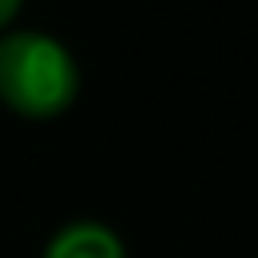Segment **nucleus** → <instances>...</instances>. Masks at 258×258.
I'll return each instance as SVG.
<instances>
[{
    "label": "nucleus",
    "mask_w": 258,
    "mask_h": 258,
    "mask_svg": "<svg viewBox=\"0 0 258 258\" xmlns=\"http://www.w3.org/2000/svg\"><path fill=\"white\" fill-rule=\"evenodd\" d=\"M81 89L73 52L48 32H4L0 36V101L28 121L60 117Z\"/></svg>",
    "instance_id": "obj_1"
},
{
    "label": "nucleus",
    "mask_w": 258,
    "mask_h": 258,
    "mask_svg": "<svg viewBox=\"0 0 258 258\" xmlns=\"http://www.w3.org/2000/svg\"><path fill=\"white\" fill-rule=\"evenodd\" d=\"M44 258H129V254H125V242L117 238V230L85 218V222L60 226L48 238Z\"/></svg>",
    "instance_id": "obj_2"
},
{
    "label": "nucleus",
    "mask_w": 258,
    "mask_h": 258,
    "mask_svg": "<svg viewBox=\"0 0 258 258\" xmlns=\"http://www.w3.org/2000/svg\"><path fill=\"white\" fill-rule=\"evenodd\" d=\"M20 4H24V0H0V32L12 24V16L20 12Z\"/></svg>",
    "instance_id": "obj_3"
}]
</instances>
